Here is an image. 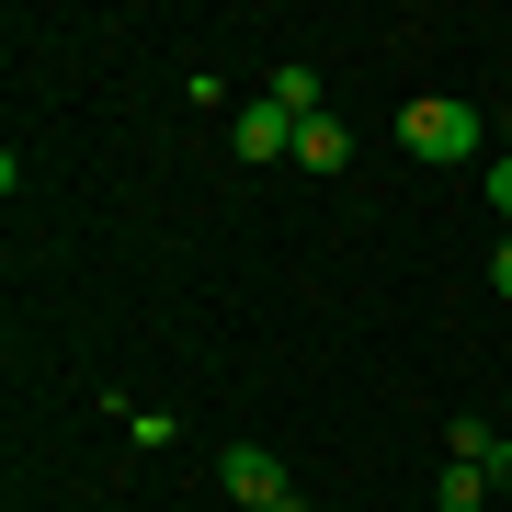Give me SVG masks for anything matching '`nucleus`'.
I'll list each match as a JSON object with an SVG mask.
<instances>
[{"instance_id":"obj_1","label":"nucleus","mask_w":512,"mask_h":512,"mask_svg":"<svg viewBox=\"0 0 512 512\" xmlns=\"http://www.w3.org/2000/svg\"><path fill=\"white\" fill-rule=\"evenodd\" d=\"M478 103H456V92H421V103H399V148L410 160H433V171H456V160H478Z\"/></svg>"},{"instance_id":"obj_2","label":"nucleus","mask_w":512,"mask_h":512,"mask_svg":"<svg viewBox=\"0 0 512 512\" xmlns=\"http://www.w3.org/2000/svg\"><path fill=\"white\" fill-rule=\"evenodd\" d=\"M217 490H228L239 512H296V478H285L274 444H228V456H217Z\"/></svg>"},{"instance_id":"obj_3","label":"nucleus","mask_w":512,"mask_h":512,"mask_svg":"<svg viewBox=\"0 0 512 512\" xmlns=\"http://www.w3.org/2000/svg\"><path fill=\"white\" fill-rule=\"evenodd\" d=\"M228 148H239V160H296V114L274 92H251V103L228 114Z\"/></svg>"},{"instance_id":"obj_4","label":"nucleus","mask_w":512,"mask_h":512,"mask_svg":"<svg viewBox=\"0 0 512 512\" xmlns=\"http://www.w3.org/2000/svg\"><path fill=\"white\" fill-rule=\"evenodd\" d=\"M296 171L342 183V171H353V126H330V114H308V126H296Z\"/></svg>"},{"instance_id":"obj_5","label":"nucleus","mask_w":512,"mask_h":512,"mask_svg":"<svg viewBox=\"0 0 512 512\" xmlns=\"http://www.w3.org/2000/svg\"><path fill=\"white\" fill-rule=\"evenodd\" d=\"M262 92H274V103L296 114V126H308V114H319V69H308V57H285V69L262 80Z\"/></svg>"},{"instance_id":"obj_6","label":"nucleus","mask_w":512,"mask_h":512,"mask_svg":"<svg viewBox=\"0 0 512 512\" xmlns=\"http://www.w3.org/2000/svg\"><path fill=\"white\" fill-rule=\"evenodd\" d=\"M490 490H501L490 467H444V478H433V512H478V501H490Z\"/></svg>"},{"instance_id":"obj_7","label":"nucleus","mask_w":512,"mask_h":512,"mask_svg":"<svg viewBox=\"0 0 512 512\" xmlns=\"http://www.w3.org/2000/svg\"><path fill=\"white\" fill-rule=\"evenodd\" d=\"M490 205L512 217V148H490Z\"/></svg>"},{"instance_id":"obj_8","label":"nucleus","mask_w":512,"mask_h":512,"mask_svg":"<svg viewBox=\"0 0 512 512\" xmlns=\"http://www.w3.org/2000/svg\"><path fill=\"white\" fill-rule=\"evenodd\" d=\"M490 478H501V490H512V433H501V444H490Z\"/></svg>"},{"instance_id":"obj_9","label":"nucleus","mask_w":512,"mask_h":512,"mask_svg":"<svg viewBox=\"0 0 512 512\" xmlns=\"http://www.w3.org/2000/svg\"><path fill=\"white\" fill-rule=\"evenodd\" d=\"M490 285H501V296H512V239H501V251H490Z\"/></svg>"},{"instance_id":"obj_10","label":"nucleus","mask_w":512,"mask_h":512,"mask_svg":"<svg viewBox=\"0 0 512 512\" xmlns=\"http://www.w3.org/2000/svg\"><path fill=\"white\" fill-rule=\"evenodd\" d=\"M490 137H501V148H512V114H490Z\"/></svg>"},{"instance_id":"obj_11","label":"nucleus","mask_w":512,"mask_h":512,"mask_svg":"<svg viewBox=\"0 0 512 512\" xmlns=\"http://www.w3.org/2000/svg\"><path fill=\"white\" fill-rule=\"evenodd\" d=\"M501 433H512V387H501Z\"/></svg>"},{"instance_id":"obj_12","label":"nucleus","mask_w":512,"mask_h":512,"mask_svg":"<svg viewBox=\"0 0 512 512\" xmlns=\"http://www.w3.org/2000/svg\"><path fill=\"white\" fill-rule=\"evenodd\" d=\"M296 512H308V501H296Z\"/></svg>"},{"instance_id":"obj_13","label":"nucleus","mask_w":512,"mask_h":512,"mask_svg":"<svg viewBox=\"0 0 512 512\" xmlns=\"http://www.w3.org/2000/svg\"><path fill=\"white\" fill-rule=\"evenodd\" d=\"M228 512H239V501H228Z\"/></svg>"}]
</instances>
